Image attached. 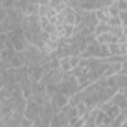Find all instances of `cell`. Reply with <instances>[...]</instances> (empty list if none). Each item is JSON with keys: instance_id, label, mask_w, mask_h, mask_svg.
Instances as JSON below:
<instances>
[{"instance_id": "cell-6", "label": "cell", "mask_w": 127, "mask_h": 127, "mask_svg": "<svg viewBox=\"0 0 127 127\" xmlns=\"http://www.w3.org/2000/svg\"><path fill=\"white\" fill-rule=\"evenodd\" d=\"M115 3H117V8L120 12H127V2L126 0H115Z\"/></svg>"}, {"instance_id": "cell-5", "label": "cell", "mask_w": 127, "mask_h": 127, "mask_svg": "<svg viewBox=\"0 0 127 127\" xmlns=\"http://www.w3.org/2000/svg\"><path fill=\"white\" fill-rule=\"evenodd\" d=\"M9 43V39H8V34L6 33H0V49L6 48Z\"/></svg>"}, {"instance_id": "cell-2", "label": "cell", "mask_w": 127, "mask_h": 127, "mask_svg": "<svg viewBox=\"0 0 127 127\" xmlns=\"http://www.w3.org/2000/svg\"><path fill=\"white\" fill-rule=\"evenodd\" d=\"M96 42L100 43V45H111L114 42H117V36H114L112 33L106 32V33H100V34H96L94 36Z\"/></svg>"}, {"instance_id": "cell-1", "label": "cell", "mask_w": 127, "mask_h": 127, "mask_svg": "<svg viewBox=\"0 0 127 127\" xmlns=\"http://www.w3.org/2000/svg\"><path fill=\"white\" fill-rule=\"evenodd\" d=\"M49 103L52 105V108H54L55 111H60L64 105L69 103V97H67L66 94L60 93V91H55V93L49 97Z\"/></svg>"}, {"instance_id": "cell-3", "label": "cell", "mask_w": 127, "mask_h": 127, "mask_svg": "<svg viewBox=\"0 0 127 127\" xmlns=\"http://www.w3.org/2000/svg\"><path fill=\"white\" fill-rule=\"evenodd\" d=\"M108 49H109V55H126L127 54V46L126 43H111L108 45Z\"/></svg>"}, {"instance_id": "cell-4", "label": "cell", "mask_w": 127, "mask_h": 127, "mask_svg": "<svg viewBox=\"0 0 127 127\" xmlns=\"http://www.w3.org/2000/svg\"><path fill=\"white\" fill-rule=\"evenodd\" d=\"M94 126H111V120L106 115V112H103L102 109H99L94 115Z\"/></svg>"}]
</instances>
